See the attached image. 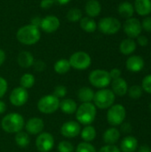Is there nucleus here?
<instances>
[{
	"instance_id": "nucleus-1",
	"label": "nucleus",
	"mask_w": 151,
	"mask_h": 152,
	"mask_svg": "<svg viewBox=\"0 0 151 152\" xmlns=\"http://www.w3.org/2000/svg\"><path fill=\"white\" fill-rule=\"evenodd\" d=\"M16 38L24 45H34L41 38V29L30 23L24 25L17 30Z\"/></svg>"
},
{
	"instance_id": "nucleus-25",
	"label": "nucleus",
	"mask_w": 151,
	"mask_h": 152,
	"mask_svg": "<svg viewBox=\"0 0 151 152\" xmlns=\"http://www.w3.org/2000/svg\"><path fill=\"white\" fill-rule=\"evenodd\" d=\"M94 93L95 92L91 87L83 86L77 91V99L79 100V102H81V103L93 102V97H94Z\"/></svg>"
},
{
	"instance_id": "nucleus-38",
	"label": "nucleus",
	"mask_w": 151,
	"mask_h": 152,
	"mask_svg": "<svg viewBox=\"0 0 151 152\" xmlns=\"http://www.w3.org/2000/svg\"><path fill=\"white\" fill-rule=\"evenodd\" d=\"M8 90V83L6 79L3 77H0V99L3 98Z\"/></svg>"
},
{
	"instance_id": "nucleus-9",
	"label": "nucleus",
	"mask_w": 151,
	"mask_h": 152,
	"mask_svg": "<svg viewBox=\"0 0 151 152\" xmlns=\"http://www.w3.org/2000/svg\"><path fill=\"white\" fill-rule=\"evenodd\" d=\"M122 25L118 19L115 17H104L101 18L97 23V29L105 35H115L117 34Z\"/></svg>"
},
{
	"instance_id": "nucleus-19",
	"label": "nucleus",
	"mask_w": 151,
	"mask_h": 152,
	"mask_svg": "<svg viewBox=\"0 0 151 152\" xmlns=\"http://www.w3.org/2000/svg\"><path fill=\"white\" fill-rule=\"evenodd\" d=\"M121 133L120 131L114 126L108 128L102 135L103 142L108 145H115L120 139Z\"/></svg>"
},
{
	"instance_id": "nucleus-44",
	"label": "nucleus",
	"mask_w": 151,
	"mask_h": 152,
	"mask_svg": "<svg viewBox=\"0 0 151 152\" xmlns=\"http://www.w3.org/2000/svg\"><path fill=\"white\" fill-rule=\"evenodd\" d=\"M109 76H110V77H111V80H113V79H117V78H118V77H121V74H122V72H121V70L119 69H117V68H114V69H112L110 71H109Z\"/></svg>"
},
{
	"instance_id": "nucleus-18",
	"label": "nucleus",
	"mask_w": 151,
	"mask_h": 152,
	"mask_svg": "<svg viewBox=\"0 0 151 152\" xmlns=\"http://www.w3.org/2000/svg\"><path fill=\"white\" fill-rule=\"evenodd\" d=\"M138 147V140L133 135H127L121 141L119 149L121 152H136Z\"/></svg>"
},
{
	"instance_id": "nucleus-52",
	"label": "nucleus",
	"mask_w": 151,
	"mask_h": 152,
	"mask_svg": "<svg viewBox=\"0 0 151 152\" xmlns=\"http://www.w3.org/2000/svg\"><path fill=\"white\" fill-rule=\"evenodd\" d=\"M150 56H151V53H150Z\"/></svg>"
},
{
	"instance_id": "nucleus-26",
	"label": "nucleus",
	"mask_w": 151,
	"mask_h": 152,
	"mask_svg": "<svg viewBox=\"0 0 151 152\" xmlns=\"http://www.w3.org/2000/svg\"><path fill=\"white\" fill-rule=\"evenodd\" d=\"M79 135L81 136V139L83 140V142H92L93 141L95 140L97 136V132L93 126L88 125V126H85V127L81 129Z\"/></svg>"
},
{
	"instance_id": "nucleus-47",
	"label": "nucleus",
	"mask_w": 151,
	"mask_h": 152,
	"mask_svg": "<svg viewBox=\"0 0 151 152\" xmlns=\"http://www.w3.org/2000/svg\"><path fill=\"white\" fill-rule=\"evenodd\" d=\"M138 152H151V148L147 145V144H143L140 147H138V150H137Z\"/></svg>"
},
{
	"instance_id": "nucleus-11",
	"label": "nucleus",
	"mask_w": 151,
	"mask_h": 152,
	"mask_svg": "<svg viewBox=\"0 0 151 152\" xmlns=\"http://www.w3.org/2000/svg\"><path fill=\"white\" fill-rule=\"evenodd\" d=\"M28 92L27 89L21 87V86H17L12 90L9 95V101L12 105L15 107H21L27 103L28 101Z\"/></svg>"
},
{
	"instance_id": "nucleus-12",
	"label": "nucleus",
	"mask_w": 151,
	"mask_h": 152,
	"mask_svg": "<svg viewBox=\"0 0 151 152\" xmlns=\"http://www.w3.org/2000/svg\"><path fill=\"white\" fill-rule=\"evenodd\" d=\"M123 29L124 32L127 35L129 38H136L139 37L142 31V23L137 18H129L126 19L123 25Z\"/></svg>"
},
{
	"instance_id": "nucleus-21",
	"label": "nucleus",
	"mask_w": 151,
	"mask_h": 152,
	"mask_svg": "<svg viewBox=\"0 0 151 152\" xmlns=\"http://www.w3.org/2000/svg\"><path fill=\"white\" fill-rule=\"evenodd\" d=\"M77 103L76 101L70 98H64L61 101H60V106L59 109L61 111L67 115H72L76 113L77 109Z\"/></svg>"
},
{
	"instance_id": "nucleus-37",
	"label": "nucleus",
	"mask_w": 151,
	"mask_h": 152,
	"mask_svg": "<svg viewBox=\"0 0 151 152\" xmlns=\"http://www.w3.org/2000/svg\"><path fill=\"white\" fill-rule=\"evenodd\" d=\"M142 88L143 92L151 94V74L147 75L142 81Z\"/></svg>"
},
{
	"instance_id": "nucleus-46",
	"label": "nucleus",
	"mask_w": 151,
	"mask_h": 152,
	"mask_svg": "<svg viewBox=\"0 0 151 152\" xmlns=\"http://www.w3.org/2000/svg\"><path fill=\"white\" fill-rule=\"evenodd\" d=\"M41 21H42V18H40L39 16H35V17H33L31 19L30 24H32V25H34V26H36V27H37V28H40Z\"/></svg>"
},
{
	"instance_id": "nucleus-42",
	"label": "nucleus",
	"mask_w": 151,
	"mask_h": 152,
	"mask_svg": "<svg viewBox=\"0 0 151 152\" xmlns=\"http://www.w3.org/2000/svg\"><path fill=\"white\" fill-rule=\"evenodd\" d=\"M55 4L54 0H41L40 1V7L44 10H47L50 9L51 7H53Z\"/></svg>"
},
{
	"instance_id": "nucleus-34",
	"label": "nucleus",
	"mask_w": 151,
	"mask_h": 152,
	"mask_svg": "<svg viewBox=\"0 0 151 152\" xmlns=\"http://www.w3.org/2000/svg\"><path fill=\"white\" fill-rule=\"evenodd\" d=\"M75 152H97L95 147L91 142H79L75 148Z\"/></svg>"
},
{
	"instance_id": "nucleus-14",
	"label": "nucleus",
	"mask_w": 151,
	"mask_h": 152,
	"mask_svg": "<svg viewBox=\"0 0 151 152\" xmlns=\"http://www.w3.org/2000/svg\"><path fill=\"white\" fill-rule=\"evenodd\" d=\"M25 130L30 135H38L44 129V122L42 118L33 117L25 122Z\"/></svg>"
},
{
	"instance_id": "nucleus-2",
	"label": "nucleus",
	"mask_w": 151,
	"mask_h": 152,
	"mask_svg": "<svg viewBox=\"0 0 151 152\" xmlns=\"http://www.w3.org/2000/svg\"><path fill=\"white\" fill-rule=\"evenodd\" d=\"M25 120L22 115L17 112H11L3 117L1 127L7 134H17L24 128Z\"/></svg>"
},
{
	"instance_id": "nucleus-17",
	"label": "nucleus",
	"mask_w": 151,
	"mask_h": 152,
	"mask_svg": "<svg viewBox=\"0 0 151 152\" xmlns=\"http://www.w3.org/2000/svg\"><path fill=\"white\" fill-rule=\"evenodd\" d=\"M144 60L142 56L132 55L130 56L125 62V67L130 72L137 73L140 72L144 68Z\"/></svg>"
},
{
	"instance_id": "nucleus-48",
	"label": "nucleus",
	"mask_w": 151,
	"mask_h": 152,
	"mask_svg": "<svg viewBox=\"0 0 151 152\" xmlns=\"http://www.w3.org/2000/svg\"><path fill=\"white\" fill-rule=\"evenodd\" d=\"M5 59H6V54H5V52L3 50V49H0V67L4 63L5 61Z\"/></svg>"
},
{
	"instance_id": "nucleus-29",
	"label": "nucleus",
	"mask_w": 151,
	"mask_h": 152,
	"mask_svg": "<svg viewBox=\"0 0 151 152\" xmlns=\"http://www.w3.org/2000/svg\"><path fill=\"white\" fill-rule=\"evenodd\" d=\"M70 69H71V66L69 61V59L61 58V59L56 61L53 65V69H54L55 73H57L59 75L67 74L70 70Z\"/></svg>"
},
{
	"instance_id": "nucleus-23",
	"label": "nucleus",
	"mask_w": 151,
	"mask_h": 152,
	"mask_svg": "<svg viewBox=\"0 0 151 152\" xmlns=\"http://www.w3.org/2000/svg\"><path fill=\"white\" fill-rule=\"evenodd\" d=\"M133 7L140 16H148L151 13V0H135Z\"/></svg>"
},
{
	"instance_id": "nucleus-20",
	"label": "nucleus",
	"mask_w": 151,
	"mask_h": 152,
	"mask_svg": "<svg viewBox=\"0 0 151 152\" xmlns=\"http://www.w3.org/2000/svg\"><path fill=\"white\" fill-rule=\"evenodd\" d=\"M85 12L88 17L94 19L101 14V4L98 0H88L85 5Z\"/></svg>"
},
{
	"instance_id": "nucleus-43",
	"label": "nucleus",
	"mask_w": 151,
	"mask_h": 152,
	"mask_svg": "<svg viewBox=\"0 0 151 152\" xmlns=\"http://www.w3.org/2000/svg\"><path fill=\"white\" fill-rule=\"evenodd\" d=\"M120 131L124 134H130L133 131V126L130 123L124 122L123 124L120 125Z\"/></svg>"
},
{
	"instance_id": "nucleus-6",
	"label": "nucleus",
	"mask_w": 151,
	"mask_h": 152,
	"mask_svg": "<svg viewBox=\"0 0 151 152\" xmlns=\"http://www.w3.org/2000/svg\"><path fill=\"white\" fill-rule=\"evenodd\" d=\"M60 106V99L55 97L53 94H46L42 96L36 104L37 110L39 112L49 115L56 112L59 110Z\"/></svg>"
},
{
	"instance_id": "nucleus-45",
	"label": "nucleus",
	"mask_w": 151,
	"mask_h": 152,
	"mask_svg": "<svg viewBox=\"0 0 151 152\" xmlns=\"http://www.w3.org/2000/svg\"><path fill=\"white\" fill-rule=\"evenodd\" d=\"M136 38H137V43H138L139 45H141V46H146V45H148V44H149V38L146 36L140 35Z\"/></svg>"
},
{
	"instance_id": "nucleus-50",
	"label": "nucleus",
	"mask_w": 151,
	"mask_h": 152,
	"mask_svg": "<svg viewBox=\"0 0 151 152\" xmlns=\"http://www.w3.org/2000/svg\"><path fill=\"white\" fill-rule=\"evenodd\" d=\"M55 3L61 4V5H65V4H68L71 0H54Z\"/></svg>"
},
{
	"instance_id": "nucleus-27",
	"label": "nucleus",
	"mask_w": 151,
	"mask_h": 152,
	"mask_svg": "<svg viewBox=\"0 0 151 152\" xmlns=\"http://www.w3.org/2000/svg\"><path fill=\"white\" fill-rule=\"evenodd\" d=\"M80 28L87 33H93L97 29V22L93 18L85 16L79 20Z\"/></svg>"
},
{
	"instance_id": "nucleus-10",
	"label": "nucleus",
	"mask_w": 151,
	"mask_h": 152,
	"mask_svg": "<svg viewBox=\"0 0 151 152\" xmlns=\"http://www.w3.org/2000/svg\"><path fill=\"white\" fill-rule=\"evenodd\" d=\"M55 144L54 137L48 132H42L36 138V147L39 152L51 151Z\"/></svg>"
},
{
	"instance_id": "nucleus-28",
	"label": "nucleus",
	"mask_w": 151,
	"mask_h": 152,
	"mask_svg": "<svg viewBox=\"0 0 151 152\" xmlns=\"http://www.w3.org/2000/svg\"><path fill=\"white\" fill-rule=\"evenodd\" d=\"M117 11L121 17L125 19H129V18H132L134 13V7L133 4H131L130 2L125 1L119 4L117 7Z\"/></svg>"
},
{
	"instance_id": "nucleus-35",
	"label": "nucleus",
	"mask_w": 151,
	"mask_h": 152,
	"mask_svg": "<svg viewBox=\"0 0 151 152\" xmlns=\"http://www.w3.org/2000/svg\"><path fill=\"white\" fill-rule=\"evenodd\" d=\"M57 150L58 152H74L75 148L70 142L64 140L59 142L57 146Z\"/></svg>"
},
{
	"instance_id": "nucleus-4",
	"label": "nucleus",
	"mask_w": 151,
	"mask_h": 152,
	"mask_svg": "<svg viewBox=\"0 0 151 152\" xmlns=\"http://www.w3.org/2000/svg\"><path fill=\"white\" fill-rule=\"evenodd\" d=\"M116 95L111 91V89L103 88L99 89L97 92L94 93L93 97V104L97 109L100 110H108L113 104H115Z\"/></svg>"
},
{
	"instance_id": "nucleus-41",
	"label": "nucleus",
	"mask_w": 151,
	"mask_h": 152,
	"mask_svg": "<svg viewBox=\"0 0 151 152\" xmlns=\"http://www.w3.org/2000/svg\"><path fill=\"white\" fill-rule=\"evenodd\" d=\"M141 23H142V28L143 30L147 32H151V17L147 16L146 18L142 20Z\"/></svg>"
},
{
	"instance_id": "nucleus-36",
	"label": "nucleus",
	"mask_w": 151,
	"mask_h": 152,
	"mask_svg": "<svg viewBox=\"0 0 151 152\" xmlns=\"http://www.w3.org/2000/svg\"><path fill=\"white\" fill-rule=\"evenodd\" d=\"M67 94H68V89L65 86H62V85H59L55 86L53 89V94L58 99H64Z\"/></svg>"
},
{
	"instance_id": "nucleus-15",
	"label": "nucleus",
	"mask_w": 151,
	"mask_h": 152,
	"mask_svg": "<svg viewBox=\"0 0 151 152\" xmlns=\"http://www.w3.org/2000/svg\"><path fill=\"white\" fill-rule=\"evenodd\" d=\"M61 26L60 19L55 15H47L42 18L40 29L45 33H53L59 29Z\"/></svg>"
},
{
	"instance_id": "nucleus-31",
	"label": "nucleus",
	"mask_w": 151,
	"mask_h": 152,
	"mask_svg": "<svg viewBox=\"0 0 151 152\" xmlns=\"http://www.w3.org/2000/svg\"><path fill=\"white\" fill-rule=\"evenodd\" d=\"M36 83V77L31 73H25L20 78V86L28 90L34 86Z\"/></svg>"
},
{
	"instance_id": "nucleus-49",
	"label": "nucleus",
	"mask_w": 151,
	"mask_h": 152,
	"mask_svg": "<svg viewBox=\"0 0 151 152\" xmlns=\"http://www.w3.org/2000/svg\"><path fill=\"white\" fill-rule=\"evenodd\" d=\"M6 111V104L4 101L0 99V115L4 114Z\"/></svg>"
},
{
	"instance_id": "nucleus-8",
	"label": "nucleus",
	"mask_w": 151,
	"mask_h": 152,
	"mask_svg": "<svg viewBox=\"0 0 151 152\" xmlns=\"http://www.w3.org/2000/svg\"><path fill=\"white\" fill-rule=\"evenodd\" d=\"M69 61L72 69L77 70H85L91 66L92 58L88 53L77 51L70 55Z\"/></svg>"
},
{
	"instance_id": "nucleus-3",
	"label": "nucleus",
	"mask_w": 151,
	"mask_h": 152,
	"mask_svg": "<svg viewBox=\"0 0 151 152\" xmlns=\"http://www.w3.org/2000/svg\"><path fill=\"white\" fill-rule=\"evenodd\" d=\"M77 121L83 126L92 125L97 116V108L93 102L81 103L76 111Z\"/></svg>"
},
{
	"instance_id": "nucleus-13",
	"label": "nucleus",
	"mask_w": 151,
	"mask_h": 152,
	"mask_svg": "<svg viewBox=\"0 0 151 152\" xmlns=\"http://www.w3.org/2000/svg\"><path fill=\"white\" fill-rule=\"evenodd\" d=\"M60 132L63 137L68 139H73L80 134L81 125L77 121L69 120L61 125Z\"/></svg>"
},
{
	"instance_id": "nucleus-16",
	"label": "nucleus",
	"mask_w": 151,
	"mask_h": 152,
	"mask_svg": "<svg viewBox=\"0 0 151 152\" xmlns=\"http://www.w3.org/2000/svg\"><path fill=\"white\" fill-rule=\"evenodd\" d=\"M110 84H111V91L114 93L116 96L123 97L125 94H127L129 86L125 79H124L123 77L113 79Z\"/></svg>"
},
{
	"instance_id": "nucleus-32",
	"label": "nucleus",
	"mask_w": 151,
	"mask_h": 152,
	"mask_svg": "<svg viewBox=\"0 0 151 152\" xmlns=\"http://www.w3.org/2000/svg\"><path fill=\"white\" fill-rule=\"evenodd\" d=\"M66 18L69 22H79L83 18V12L78 8H71L68 11Z\"/></svg>"
},
{
	"instance_id": "nucleus-33",
	"label": "nucleus",
	"mask_w": 151,
	"mask_h": 152,
	"mask_svg": "<svg viewBox=\"0 0 151 152\" xmlns=\"http://www.w3.org/2000/svg\"><path fill=\"white\" fill-rule=\"evenodd\" d=\"M142 94H143V90H142V86H138V85H133V86H130L127 91L128 96L133 100L140 99L142 96Z\"/></svg>"
},
{
	"instance_id": "nucleus-22",
	"label": "nucleus",
	"mask_w": 151,
	"mask_h": 152,
	"mask_svg": "<svg viewBox=\"0 0 151 152\" xmlns=\"http://www.w3.org/2000/svg\"><path fill=\"white\" fill-rule=\"evenodd\" d=\"M35 61L33 54L28 51H22L17 56V62L20 67L23 69H28L33 66Z\"/></svg>"
},
{
	"instance_id": "nucleus-51",
	"label": "nucleus",
	"mask_w": 151,
	"mask_h": 152,
	"mask_svg": "<svg viewBox=\"0 0 151 152\" xmlns=\"http://www.w3.org/2000/svg\"><path fill=\"white\" fill-rule=\"evenodd\" d=\"M149 109H150V111L151 112V102L150 103V105H149Z\"/></svg>"
},
{
	"instance_id": "nucleus-24",
	"label": "nucleus",
	"mask_w": 151,
	"mask_h": 152,
	"mask_svg": "<svg viewBox=\"0 0 151 152\" xmlns=\"http://www.w3.org/2000/svg\"><path fill=\"white\" fill-rule=\"evenodd\" d=\"M136 42L133 38H125L119 45V51L124 55H131L136 50Z\"/></svg>"
},
{
	"instance_id": "nucleus-7",
	"label": "nucleus",
	"mask_w": 151,
	"mask_h": 152,
	"mask_svg": "<svg viewBox=\"0 0 151 152\" xmlns=\"http://www.w3.org/2000/svg\"><path fill=\"white\" fill-rule=\"evenodd\" d=\"M126 118V110L122 104H113L107 111V121L114 127L123 124Z\"/></svg>"
},
{
	"instance_id": "nucleus-5",
	"label": "nucleus",
	"mask_w": 151,
	"mask_h": 152,
	"mask_svg": "<svg viewBox=\"0 0 151 152\" xmlns=\"http://www.w3.org/2000/svg\"><path fill=\"white\" fill-rule=\"evenodd\" d=\"M88 80L93 87L98 89L107 88L112 81L109 76V72L101 69L92 70L88 76Z\"/></svg>"
},
{
	"instance_id": "nucleus-40",
	"label": "nucleus",
	"mask_w": 151,
	"mask_h": 152,
	"mask_svg": "<svg viewBox=\"0 0 151 152\" xmlns=\"http://www.w3.org/2000/svg\"><path fill=\"white\" fill-rule=\"evenodd\" d=\"M97 152H121L120 149L116 145H104Z\"/></svg>"
},
{
	"instance_id": "nucleus-30",
	"label": "nucleus",
	"mask_w": 151,
	"mask_h": 152,
	"mask_svg": "<svg viewBox=\"0 0 151 152\" xmlns=\"http://www.w3.org/2000/svg\"><path fill=\"white\" fill-rule=\"evenodd\" d=\"M14 141H15V143L18 145V147L22 148V149L27 148L30 142L29 134L27 132L20 131V132L15 134Z\"/></svg>"
},
{
	"instance_id": "nucleus-39",
	"label": "nucleus",
	"mask_w": 151,
	"mask_h": 152,
	"mask_svg": "<svg viewBox=\"0 0 151 152\" xmlns=\"http://www.w3.org/2000/svg\"><path fill=\"white\" fill-rule=\"evenodd\" d=\"M34 68V70L36 72H42L44 70H45L46 69V63L41 60H37L34 61V64L32 66Z\"/></svg>"
}]
</instances>
